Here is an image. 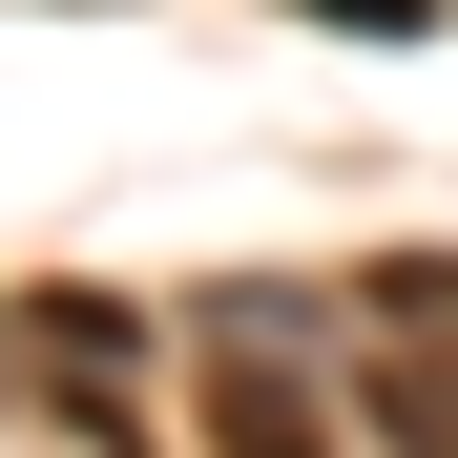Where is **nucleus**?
I'll use <instances>...</instances> for the list:
<instances>
[{
    "label": "nucleus",
    "instance_id": "obj_1",
    "mask_svg": "<svg viewBox=\"0 0 458 458\" xmlns=\"http://www.w3.org/2000/svg\"><path fill=\"white\" fill-rule=\"evenodd\" d=\"M208 458H334V417H313V375L271 354V313H229V354H208Z\"/></svg>",
    "mask_w": 458,
    "mask_h": 458
},
{
    "label": "nucleus",
    "instance_id": "obj_2",
    "mask_svg": "<svg viewBox=\"0 0 458 458\" xmlns=\"http://www.w3.org/2000/svg\"><path fill=\"white\" fill-rule=\"evenodd\" d=\"M354 417L396 437V458H458V334H375V375H354Z\"/></svg>",
    "mask_w": 458,
    "mask_h": 458
},
{
    "label": "nucleus",
    "instance_id": "obj_3",
    "mask_svg": "<svg viewBox=\"0 0 458 458\" xmlns=\"http://www.w3.org/2000/svg\"><path fill=\"white\" fill-rule=\"evenodd\" d=\"M354 313H375V334H458V250H396V271L354 292Z\"/></svg>",
    "mask_w": 458,
    "mask_h": 458
}]
</instances>
